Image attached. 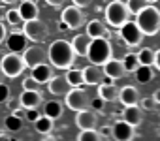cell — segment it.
Returning <instances> with one entry per match:
<instances>
[{
	"label": "cell",
	"mask_w": 160,
	"mask_h": 141,
	"mask_svg": "<svg viewBox=\"0 0 160 141\" xmlns=\"http://www.w3.org/2000/svg\"><path fill=\"white\" fill-rule=\"evenodd\" d=\"M47 58L51 62V66L58 68V70H68L73 66L75 62V53H73V47L70 41L66 40H57L49 45V51H47Z\"/></svg>",
	"instance_id": "obj_1"
},
{
	"label": "cell",
	"mask_w": 160,
	"mask_h": 141,
	"mask_svg": "<svg viewBox=\"0 0 160 141\" xmlns=\"http://www.w3.org/2000/svg\"><path fill=\"white\" fill-rule=\"evenodd\" d=\"M136 25L143 36H156L160 32V10L152 4H147L141 12L136 13Z\"/></svg>",
	"instance_id": "obj_2"
},
{
	"label": "cell",
	"mask_w": 160,
	"mask_h": 141,
	"mask_svg": "<svg viewBox=\"0 0 160 141\" xmlns=\"http://www.w3.org/2000/svg\"><path fill=\"white\" fill-rule=\"evenodd\" d=\"M111 53H113L111 43L106 38H92L91 45H89V51H87V58L91 60V64L104 66L111 58Z\"/></svg>",
	"instance_id": "obj_3"
},
{
	"label": "cell",
	"mask_w": 160,
	"mask_h": 141,
	"mask_svg": "<svg viewBox=\"0 0 160 141\" xmlns=\"http://www.w3.org/2000/svg\"><path fill=\"white\" fill-rule=\"evenodd\" d=\"M128 19H130V12H128L124 2H121V0H113V2L108 4V8H106V25L119 28Z\"/></svg>",
	"instance_id": "obj_4"
},
{
	"label": "cell",
	"mask_w": 160,
	"mask_h": 141,
	"mask_svg": "<svg viewBox=\"0 0 160 141\" xmlns=\"http://www.w3.org/2000/svg\"><path fill=\"white\" fill-rule=\"evenodd\" d=\"M21 28H23V34L27 36V40H30L34 43H42L49 36V28H47V25L40 17L32 19V21H25Z\"/></svg>",
	"instance_id": "obj_5"
},
{
	"label": "cell",
	"mask_w": 160,
	"mask_h": 141,
	"mask_svg": "<svg viewBox=\"0 0 160 141\" xmlns=\"http://www.w3.org/2000/svg\"><path fill=\"white\" fill-rule=\"evenodd\" d=\"M25 62H23V56L17 55V53H10V55H4L2 60H0V70L6 77H19L25 70Z\"/></svg>",
	"instance_id": "obj_6"
},
{
	"label": "cell",
	"mask_w": 160,
	"mask_h": 141,
	"mask_svg": "<svg viewBox=\"0 0 160 141\" xmlns=\"http://www.w3.org/2000/svg\"><path fill=\"white\" fill-rule=\"evenodd\" d=\"M66 100H64V104H66V107H70L72 111H83V109H89V104H91V98H89V94L81 89V87H72L66 94Z\"/></svg>",
	"instance_id": "obj_7"
},
{
	"label": "cell",
	"mask_w": 160,
	"mask_h": 141,
	"mask_svg": "<svg viewBox=\"0 0 160 141\" xmlns=\"http://www.w3.org/2000/svg\"><path fill=\"white\" fill-rule=\"evenodd\" d=\"M119 36L121 40L128 45V47H139L143 41V32L139 30V27L136 25V21H126L122 27H119Z\"/></svg>",
	"instance_id": "obj_8"
},
{
	"label": "cell",
	"mask_w": 160,
	"mask_h": 141,
	"mask_svg": "<svg viewBox=\"0 0 160 141\" xmlns=\"http://www.w3.org/2000/svg\"><path fill=\"white\" fill-rule=\"evenodd\" d=\"M60 21H64V23L70 27V30H72V28H79V27L85 23V15H83L81 8H77V6L72 4V6H68V8L62 10Z\"/></svg>",
	"instance_id": "obj_9"
},
{
	"label": "cell",
	"mask_w": 160,
	"mask_h": 141,
	"mask_svg": "<svg viewBox=\"0 0 160 141\" xmlns=\"http://www.w3.org/2000/svg\"><path fill=\"white\" fill-rule=\"evenodd\" d=\"M111 137L115 141H134L136 137V128L128 124L126 120H117L111 126Z\"/></svg>",
	"instance_id": "obj_10"
},
{
	"label": "cell",
	"mask_w": 160,
	"mask_h": 141,
	"mask_svg": "<svg viewBox=\"0 0 160 141\" xmlns=\"http://www.w3.org/2000/svg\"><path fill=\"white\" fill-rule=\"evenodd\" d=\"M23 62H25V66H28V68H34V66H38V64H43L45 60H47V53L42 49V47H38V45H32V47H27L25 51H23Z\"/></svg>",
	"instance_id": "obj_11"
},
{
	"label": "cell",
	"mask_w": 160,
	"mask_h": 141,
	"mask_svg": "<svg viewBox=\"0 0 160 141\" xmlns=\"http://www.w3.org/2000/svg\"><path fill=\"white\" fill-rule=\"evenodd\" d=\"M75 126L79 130H94L98 126V115L92 109L77 111V115H75Z\"/></svg>",
	"instance_id": "obj_12"
},
{
	"label": "cell",
	"mask_w": 160,
	"mask_h": 141,
	"mask_svg": "<svg viewBox=\"0 0 160 141\" xmlns=\"http://www.w3.org/2000/svg\"><path fill=\"white\" fill-rule=\"evenodd\" d=\"M81 72H83V81H85V85H89V87L100 85L102 79H104V70H102V66L89 64V66L81 68Z\"/></svg>",
	"instance_id": "obj_13"
},
{
	"label": "cell",
	"mask_w": 160,
	"mask_h": 141,
	"mask_svg": "<svg viewBox=\"0 0 160 141\" xmlns=\"http://www.w3.org/2000/svg\"><path fill=\"white\" fill-rule=\"evenodd\" d=\"M27 43H28V40H27V36H25L23 32H15V30H13L10 36H6V45H8L10 53L21 55V53L27 49Z\"/></svg>",
	"instance_id": "obj_14"
},
{
	"label": "cell",
	"mask_w": 160,
	"mask_h": 141,
	"mask_svg": "<svg viewBox=\"0 0 160 141\" xmlns=\"http://www.w3.org/2000/svg\"><path fill=\"white\" fill-rule=\"evenodd\" d=\"M102 70H104V75H109V77H113V79H122V77L126 75V70H124V66H122V60H117V58H113V56L102 66Z\"/></svg>",
	"instance_id": "obj_15"
},
{
	"label": "cell",
	"mask_w": 160,
	"mask_h": 141,
	"mask_svg": "<svg viewBox=\"0 0 160 141\" xmlns=\"http://www.w3.org/2000/svg\"><path fill=\"white\" fill-rule=\"evenodd\" d=\"M19 102H21V107L25 109H36L42 105L43 96L40 90H23V94L19 96Z\"/></svg>",
	"instance_id": "obj_16"
},
{
	"label": "cell",
	"mask_w": 160,
	"mask_h": 141,
	"mask_svg": "<svg viewBox=\"0 0 160 141\" xmlns=\"http://www.w3.org/2000/svg\"><path fill=\"white\" fill-rule=\"evenodd\" d=\"M122 120H126L128 124H132L134 128H138L143 122V109L136 104V105H124L122 111Z\"/></svg>",
	"instance_id": "obj_17"
},
{
	"label": "cell",
	"mask_w": 160,
	"mask_h": 141,
	"mask_svg": "<svg viewBox=\"0 0 160 141\" xmlns=\"http://www.w3.org/2000/svg\"><path fill=\"white\" fill-rule=\"evenodd\" d=\"M139 90L136 89V87H132V85H126V87H122L121 90H119V98H117V102H121L122 105H136L138 102H139Z\"/></svg>",
	"instance_id": "obj_18"
},
{
	"label": "cell",
	"mask_w": 160,
	"mask_h": 141,
	"mask_svg": "<svg viewBox=\"0 0 160 141\" xmlns=\"http://www.w3.org/2000/svg\"><path fill=\"white\" fill-rule=\"evenodd\" d=\"M30 70H32V72H30V77L36 79L40 85H45V83L53 77V66H49L47 62L38 64V66H34V68H30Z\"/></svg>",
	"instance_id": "obj_19"
},
{
	"label": "cell",
	"mask_w": 160,
	"mask_h": 141,
	"mask_svg": "<svg viewBox=\"0 0 160 141\" xmlns=\"http://www.w3.org/2000/svg\"><path fill=\"white\" fill-rule=\"evenodd\" d=\"M47 87H49V92L55 94V96H64L72 87L68 85L66 77L64 75H53L49 81H47Z\"/></svg>",
	"instance_id": "obj_20"
},
{
	"label": "cell",
	"mask_w": 160,
	"mask_h": 141,
	"mask_svg": "<svg viewBox=\"0 0 160 141\" xmlns=\"http://www.w3.org/2000/svg\"><path fill=\"white\" fill-rule=\"evenodd\" d=\"M19 13L23 17V21H32V19H38L40 17V10H38V4L32 2V0H23L19 4Z\"/></svg>",
	"instance_id": "obj_21"
},
{
	"label": "cell",
	"mask_w": 160,
	"mask_h": 141,
	"mask_svg": "<svg viewBox=\"0 0 160 141\" xmlns=\"http://www.w3.org/2000/svg\"><path fill=\"white\" fill-rule=\"evenodd\" d=\"M91 40H92V38H89L87 34H77V36L70 41V43H72V47H73L75 56H87V51H89Z\"/></svg>",
	"instance_id": "obj_22"
},
{
	"label": "cell",
	"mask_w": 160,
	"mask_h": 141,
	"mask_svg": "<svg viewBox=\"0 0 160 141\" xmlns=\"http://www.w3.org/2000/svg\"><path fill=\"white\" fill-rule=\"evenodd\" d=\"M85 34H87L89 38H106V36H108V27L104 25V21L92 19V21H89Z\"/></svg>",
	"instance_id": "obj_23"
},
{
	"label": "cell",
	"mask_w": 160,
	"mask_h": 141,
	"mask_svg": "<svg viewBox=\"0 0 160 141\" xmlns=\"http://www.w3.org/2000/svg\"><path fill=\"white\" fill-rule=\"evenodd\" d=\"M62 113H64V105H62L60 100H49V102H45V105H43V115H47L49 119L57 120V119L62 117Z\"/></svg>",
	"instance_id": "obj_24"
},
{
	"label": "cell",
	"mask_w": 160,
	"mask_h": 141,
	"mask_svg": "<svg viewBox=\"0 0 160 141\" xmlns=\"http://www.w3.org/2000/svg\"><path fill=\"white\" fill-rule=\"evenodd\" d=\"M98 98H102L104 102H117V98H119V90H117L115 85L100 83V85H98Z\"/></svg>",
	"instance_id": "obj_25"
},
{
	"label": "cell",
	"mask_w": 160,
	"mask_h": 141,
	"mask_svg": "<svg viewBox=\"0 0 160 141\" xmlns=\"http://www.w3.org/2000/svg\"><path fill=\"white\" fill-rule=\"evenodd\" d=\"M53 124H55V120H53V119H49L47 115H40V117L34 120V128H36V132H38V134H43V135L51 134Z\"/></svg>",
	"instance_id": "obj_26"
},
{
	"label": "cell",
	"mask_w": 160,
	"mask_h": 141,
	"mask_svg": "<svg viewBox=\"0 0 160 141\" xmlns=\"http://www.w3.org/2000/svg\"><path fill=\"white\" fill-rule=\"evenodd\" d=\"M66 81H68V85L70 87H83L85 85V81H83V72L81 70H77V68H73L72 66V70L68 68V72H66Z\"/></svg>",
	"instance_id": "obj_27"
},
{
	"label": "cell",
	"mask_w": 160,
	"mask_h": 141,
	"mask_svg": "<svg viewBox=\"0 0 160 141\" xmlns=\"http://www.w3.org/2000/svg\"><path fill=\"white\" fill-rule=\"evenodd\" d=\"M138 83H149L154 79V72H152V66H139L136 72H134Z\"/></svg>",
	"instance_id": "obj_28"
},
{
	"label": "cell",
	"mask_w": 160,
	"mask_h": 141,
	"mask_svg": "<svg viewBox=\"0 0 160 141\" xmlns=\"http://www.w3.org/2000/svg\"><path fill=\"white\" fill-rule=\"evenodd\" d=\"M4 128H6L10 134H15V132H19V130L23 128V119H21V117H15V115L12 113V115H8V117L4 119Z\"/></svg>",
	"instance_id": "obj_29"
},
{
	"label": "cell",
	"mask_w": 160,
	"mask_h": 141,
	"mask_svg": "<svg viewBox=\"0 0 160 141\" xmlns=\"http://www.w3.org/2000/svg\"><path fill=\"white\" fill-rule=\"evenodd\" d=\"M136 56H138L139 66H154V51H152V49L143 47Z\"/></svg>",
	"instance_id": "obj_30"
},
{
	"label": "cell",
	"mask_w": 160,
	"mask_h": 141,
	"mask_svg": "<svg viewBox=\"0 0 160 141\" xmlns=\"http://www.w3.org/2000/svg\"><path fill=\"white\" fill-rule=\"evenodd\" d=\"M122 66H124V70H126V74H128V72H130V74H134L136 70L139 68L138 56H136L134 53H128V55H124V58H122Z\"/></svg>",
	"instance_id": "obj_31"
},
{
	"label": "cell",
	"mask_w": 160,
	"mask_h": 141,
	"mask_svg": "<svg viewBox=\"0 0 160 141\" xmlns=\"http://www.w3.org/2000/svg\"><path fill=\"white\" fill-rule=\"evenodd\" d=\"M6 21H8L13 28H19V27H23V23H25L17 8H15V10H8V13H6Z\"/></svg>",
	"instance_id": "obj_32"
},
{
	"label": "cell",
	"mask_w": 160,
	"mask_h": 141,
	"mask_svg": "<svg viewBox=\"0 0 160 141\" xmlns=\"http://www.w3.org/2000/svg\"><path fill=\"white\" fill-rule=\"evenodd\" d=\"M77 141H104L98 130H81V134L77 135Z\"/></svg>",
	"instance_id": "obj_33"
},
{
	"label": "cell",
	"mask_w": 160,
	"mask_h": 141,
	"mask_svg": "<svg viewBox=\"0 0 160 141\" xmlns=\"http://www.w3.org/2000/svg\"><path fill=\"white\" fill-rule=\"evenodd\" d=\"M145 6H147V0H128V2H126V8H128L130 15H136V13L141 12Z\"/></svg>",
	"instance_id": "obj_34"
},
{
	"label": "cell",
	"mask_w": 160,
	"mask_h": 141,
	"mask_svg": "<svg viewBox=\"0 0 160 141\" xmlns=\"http://www.w3.org/2000/svg\"><path fill=\"white\" fill-rule=\"evenodd\" d=\"M138 105H139V107H141L143 111H154L158 104L154 102V98H152V96H147V98H139Z\"/></svg>",
	"instance_id": "obj_35"
},
{
	"label": "cell",
	"mask_w": 160,
	"mask_h": 141,
	"mask_svg": "<svg viewBox=\"0 0 160 141\" xmlns=\"http://www.w3.org/2000/svg\"><path fill=\"white\" fill-rule=\"evenodd\" d=\"M23 90H40V83L32 77H25L23 79Z\"/></svg>",
	"instance_id": "obj_36"
},
{
	"label": "cell",
	"mask_w": 160,
	"mask_h": 141,
	"mask_svg": "<svg viewBox=\"0 0 160 141\" xmlns=\"http://www.w3.org/2000/svg\"><path fill=\"white\" fill-rule=\"evenodd\" d=\"M104 105H106V102L102 98H94V100H91L89 109H92L94 113H100V111H104Z\"/></svg>",
	"instance_id": "obj_37"
},
{
	"label": "cell",
	"mask_w": 160,
	"mask_h": 141,
	"mask_svg": "<svg viewBox=\"0 0 160 141\" xmlns=\"http://www.w3.org/2000/svg\"><path fill=\"white\" fill-rule=\"evenodd\" d=\"M8 100H10V87L2 81V83H0V104H4Z\"/></svg>",
	"instance_id": "obj_38"
},
{
	"label": "cell",
	"mask_w": 160,
	"mask_h": 141,
	"mask_svg": "<svg viewBox=\"0 0 160 141\" xmlns=\"http://www.w3.org/2000/svg\"><path fill=\"white\" fill-rule=\"evenodd\" d=\"M38 117H40V111H38V107H36V109H25V119H27L28 122H34Z\"/></svg>",
	"instance_id": "obj_39"
},
{
	"label": "cell",
	"mask_w": 160,
	"mask_h": 141,
	"mask_svg": "<svg viewBox=\"0 0 160 141\" xmlns=\"http://www.w3.org/2000/svg\"><path fill=\"white\" fill-rule=\"evenodd\" d=\"M98 134L102 135V139H109L111 137V126H100V130H98Z\"/></svg>",
	"instance_id": "obj_40"
},
{
	"label": "cell",
	"mask_w": 160,
	"mask_h": 141,
	"mask_svg": "<svg viewBox=\"0 0 160 141\" xmlns=\"http://www.w3.org/2000/svg\"><path fill=\"white\" fill-rule=\"evenodd\" d=\"M72 4L77 8H89L92 4V0H72Z\"/></svg>",
	"instance_id": "obj_41"
},
{
	"label": "cell",
	"mask_w": 160,
	"mask_h": 141,
	"mask_svg": "<svg viewBox=\"0 0 160 141\" xmlns=\"http://www.w3.org/2000/svg\"><path fill=\"white\" fill-rule=\"evenodd\" d=\"M8 107H10V111H15V109H19V107H21V102H19V98H17V100H10V102H8Z\"/></svg>",
	"instance_id": "obj_42"
},
{
	"label": "cell",
	"mask_w": 160,
	"mask_h": 141,
	"mask_svg": "<svg viewBox=\"0 0 160 141\" xmlns=\"http://www.w3.org/2000/svg\"><path fill=\"white\" fill-rule=\"evenodd\" d=\"M0 141H17L10 132H4V134H0Z\"/></svg>",
	"instance_id": "obj_43"
},
{
	"label": "cell",
	"mask_w": 160,
	"mask_h": 141,
	"mask_svg": "<svg viewBox=\"0 0 160 141\" xmlns=\"http://www.w3.org/2000/svg\"><path fill=\"white\" fill-rule=\"evenodd\" d=\"M45 2H47L49 6H53V8H60V6L66 2V0H45Z\"/></svg>",
	"instance_id": "obj_44"
},
{
	"label": "cell",
	"mask_w": 160,
	"mask_h": 141,
	"mask_svg": "<svg viewBox=\"0 0 160 141\" xmlns=\"http://www.w3.org/2000/svg\"><path fill=\"white\" fill-rule=\"evenodd\" d=\"M154 66L158 68V72H160V49L154 51Z\"/></svg>",
	"instance_id": "obj_45"
},
{
	"label": "cell",
	"mask_w": 160,
	"mask_h": 141,
	"mask_svg": "<svg viewBox=\"0 0 160 141\" xmlns=\"http://www.w3.org/2000/svg\"><path fill=\"white\" fill-rule=\"evenodd\" d=\"M4 40H6V27L0 23V43H2Z\"/></svg>",
	"instance_id": "obj_46"
},
{
	"label": "cell",
	"mask_w": 160,
	"mask_h": 141,
	"mask_svg": "<svg viewBox=\"0 0 160 141\" xmlns=\"http://www.w3.org/2000/svg\"><path fill=\"white\" fill-rule=\"evenodd\" d=\"M58 30H60V32H68V30H70V27H68L64 21H58Z\"/></svg>",
	"instance_id": "obj_47"
},
{
	"label": "cell",
	"mask_w": 160,
	"mask_h": 141,
	"mask_svg": "<svg viewBox=\"0 0 160 141\" xmlns=\"http://www.w3.org/2000/svg\"><path fill=\"white\" fill-rule=\"evenodd\" d=\"M15 117H21V119H25V107H19V109H15V111H12Z\"/></svg>",
	"instance_id": "obj_48"
},
{
	"label": "cell",
	"mask_w": 160,
	"mask_h": 141,
	"mask_svg": "<svg viewBox=\"0 0 160 141\" xmlns=\"http://www.w3.org/2000/svg\"><path fill=\"white\" fill-rule=\"evenodd\" d=\"M102 83H106V85H115V79H113V77H109V75H104Z\"/></svg>",
	"instance_id": "obj_49"
},
{
	"label": "cell",
	"mask_w": 160,
	"mask_h": 141,
	"mask_svg": "<svg viewBox=\"0 0 160 141\" xmlns=\"http://www.w3.org/2000/svg\"><path fill=\"white\" fill-rule=\"evenodd\" d=\"M152 98H154V102H156V104H160V89L152 94Z\"/></svg>",
	"instance_id": "obj_50"
},
{
	"label": "cell",
	"mask_w": 160,
	"mask_h": 141,
	"mask_svg": "<svg viewBox=\"0 0 160 141\" xmlns=\"http://www.w3.org/2000/svg\"><path fill=\"white\" fill-rule=\"evenodd\" d=\"M2 2H4V4H17L19 0H2Z\"/></svg>",
	"instance_id": "obj_51"
},
{
	"label": "cell",
	"mask_w": 160,
	"mask_h": 141,
	"mask_svg": "<svg viewBox=\"0 0 160 141\" xmlns=\"http://www.w3.org/2000/svg\"><path fill=\"white\" fill-rule=\"evenodd\" d=\"M4 77H6V75L2 74V70H0V83H2V81H4Z\"/></svg>",
	"instance_id": "obj_52"
},
{
	"label": "cell",
	"mask_w": 160,
	"mask_h": 141,
	"mask_svg": "<svg viewBox=\"0 0 160 141\" xmlns=\"http://www.w3.org/2000/svg\"><path fill=\"white\" fill-rule=\"evenodd\" d=\"M154 2H158V0H147V4H154Z\"/></svg>",
	"instance_id": "obj_53"
}]
</instances>
